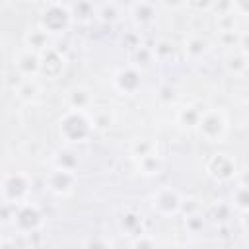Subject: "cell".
I'll list each match as a JSON object with an SVG mask.
<instances>
[{
  "instance_id": "6da1fadb",
  "label": "cell",
  "mask_w": 249,
  "mask_h": 249,
  "mask_svg": "<svg viewBox=\"0 0 249 249\" xmlns=\"http://www.w3.org/2000/svg\"><path fill=\"white\" fill-rule=\"evenodd\" d=\"M58 136L66 146H82L95 134L91 113L84 109L66 107L58 117Z\"/></svg>"
},
{
  "instance_id": "7a4b0ae2",
  "label": "cell",
  "mask_w": 249,
  "mask_h": 249,
  "mask_svg": "<svg viewBox=\"0 0 249 249\" xmlns=\"http://www.w3.org/2000/svg\"><path fill=\"white\" fill-rule=\"evenodd\" d=\"M45 224H47V216H45L43 208L37 202H33L31 198L16 204L14 210H12L10 226L14 228V231L18 235H33V233H39L45 228Z\"/></svg>"
},
{
  "instance_id": "3957f363",
  "label": "cell",
  "mask_w": 249,
  "mask_h": 249,
  "mask_svg": "<svg viewBox=\"0 0 249 249\" xmlns=\"http://www.w3.org/2000/svg\"><path fill=\"white\" fill-rule=\"evenodd\" d=\"M74 21H76V19H74V14H72L70 4H66V2H62V0H53V2H49V4L41 10L37 23H39L45 31H49V33L54 37V35L66 33V31L72 27Z\"/></svg>"
},
{
  "instance_id": "277c9868",
  "label": "cell",
  "mask_w": 249,
  "mask_h": 249,
  "mask_svg": "<svg viewBox=\"0 0 249 249\" xmlns=\"http://www.w3.org/2000/svg\"><path fill=\"white\" fill-rule=\"evenodd\" d=\"M198 136L208 142V144H220L226 140L228 136V130H230V121H228V115L224 109L220 107H208L204 109L196 128Z\"/></svg>"
},
{
  "instance_id": "5b68a950",
  "label": "cell",
  "mask_w": 249,
  "mask_h": 249,
  "mask_svg": "<svg viewBox=\"0 0 249 249\" xmlns=\"http://www.w3.org/2000/svg\"><path fill=\"white\" fill-rule=\"evenodd\" d=\"M31 189H33V179L25 171H8L2 177L0 183V200L4 204H19L23 200L31 198Z\"/></svg>"
},
{
  "instance_id": "8992f818",
  "label": "cell",
  "mask_w": 249,
  "mask_h": 249,
  "mask_svg": "<svg viewBox=\"0 0 249 249\" xmlns=\"http://www.w3.org/2000/svg\"><path fill=\"white\" fill-rule=\"evenodd\" d=\"M204 173L208 179H212L218 185H228L239 175L237 161L228 152H214L204 161Z\"/></svg>"
},
{
  "instance_id": "52a82bcc",
  "label": "cell",
  "mask_w": 249,
  "mask_h": 249,
  "mask_svg": "<svg viewBox=\"0 0 249 249\" xmlns=\"http://www.w3.org/2000/svg\"><path fill=\"white\" fill-rule=\"evenodd\" d=\"M183 200H185V196L175 187L161 185V187H158L152 193L150 206H152V210L158 216H161V218H173V216H179L181 214Z\"/></svg>"
},
{
  "instance_id": "ba28073f",
  "label": "cell",
  "mask_w": 249,
  "mask_h": 249,
  "mask_svg": "<svg viewBox=\"0 0 249 249\" xmlns=\"http://www.w3.org/2000/svg\"><path fill=\"white\" fill-rule=\"evenodd\" d=\"M113 89L123 97H132L142 89V70L134 64L119 66L111 76Z\"/></svg>"
},
{
  "instance_id": "9c48e42d",
  "label": "cell",
  "mask_w": 249,
  "mask_h": 249,
  "mask_svg": "<svg viewBox=\"0 0 249 249\" xmlns=\"http://www.w3.org/2000/svg\"><path fill=\"white\" fill-rule=\"evenodd\" d=\"M78 183V173L70 171V169H62V167H53L47 171L45 175V189L58 198H66L74 193Z\"/></svg>"
},
{
  "instance_id": "30bf717a",
  "label": "cell",
  "mask_w": 249,
  "mask_h": 249,
  "mask_svg": "<svg viewBox=\"0 0 249 249\" xmlns=\"http://www.w3.org/2000/svg\"><path fill=\"white\" fill-rule=\"evenodd\" d=\"M128 16L134 23L136 29L140 31H148L156 25L158 21V8H156V2L152 0H136L130 10H128Z\"/></svg>"
},
{
  "instance_id": "8fae6325",
  "label": "cell",
  "mask_w": 249,
  "mask_h": 249,
  "mask_svg": "<svg viewBox=\"0 0 249 249\" xmlns=\"http://www.w3.org/2000/svg\"><path fill=\"white\" fill-rule=\"evenodd\" d=\"M14 70L18 78H41V53L23 47L14 58Z\"/></svg>"
},
{
  "instance_id": "7c38bea8",
  "label": "cell",
  "mask_w": 249,
  "mask_h": 249,
  "mask_svg": "<svg viewBox=\"0 0 249 249\" xmlns=\"http://www.w3.org/2000/svg\"><path fill=\"white\" fill-rule=\"evenodd\" d=\"M66 68V56L56 49L51 47L45 53H41V78L56 80Z\"/></svg>"
},
{
  "instance_id": "4fadbf2b",
  "label": "cell",
  "mask_w": 249,
  "mask_h": 249,
  "mask_svg": "<svg viewBox=\"0 0 249 249\" xmlns=\"http://www.w3.org/2000/svg\"><path fill=\"white\" fill-rule=\"evenodd\" d=\"M117 224H119L121 233L126 235L128 239H132V237L140 235L142 231H146V230H144V218H142V214H140L138 210H134V208H124V210L121 212V216L117 218Z\"/></svg>"
},
{
  "instance_id": "5bb4252c",
  "label": "cell",
  "mask_w": 249,
  "mask_h": 249,
  "mask_svg": "<svg viewBox=\"0 0 249 249\" xmlns=\"http://www.w3.org/2000/svg\"><path fill=\"white\" fill-rule=\"evenodd\" d=\"M183 56L189 60V62H198L200 58H204L210 51V43L206 37L198 35V33H191L185 37L183 41Z\"/></svg>"
},
{
  "instance_id": "9a60e30c",
  "label": "cell",
  "mask_w": 249,
  "mask_h": 249,
  "mask_svg": "<svg viewBox=\"0 0 249 249\" xmlns=\"http://www.w3.org/2000/svg\"><path fill=\"white\" fill-rule=\"evenodd\" d=\"M23 45L25 49H31L35 53H45L47 49L53 47V35L49 31H45L39 23L35 27H29L23 35Z\"/></svg>"
},
{
  "instance_id": "2e32d148",
  "label": "cell",
  "mask_w": 249,
  "mask_h": 249,
  "mask_svg": "<svg viewBox=\"0 0 249 249\" xmlns=\"http://www.w3.org/2000/svg\"><path fill=\"white\" fill-rule=\"evenodd\" d=\"M134 165H136V171L140 175H144V177H158L163 171V167H165V160H163V156H160L158 150H154V152H150L146 156L136 158Z\"/></svg>"
},
{
  "instance_id": "e0dca14e",
  "label": "cell",
  "mask_w": 249,
  "mask_h": 249,
  "mask_svg": "<svg viewBox=\"0 0 249 249\" xmlns=\"http://www.w3.org/2000/svg\"><path fill=\"white\" fill-rule=\"evenodd\" d=\"M66 107L70 109H84L91 111L93 109V93L88 86H74L66 93Z\"/></svg>"
},
{
  "instance_id": "ac0fdd59",
  "label": "cell",
  "mask_w": 249,
  "mask_h": 249,
  "mask_svg": "<svg viewBox=\"0 0 249 249\" xmlns=\"http://www.w3.org/2000/svg\"><path fill=\"white\" fill-rule=\"evenodd\" d=\"M51 165H53V167L70 169V171H78V167H80V154L74 150V146L58 148V150L53 152V156H51Z\"/></svg>"
},
{
  "instance_id": "d6986e66",
  "label": "cell",
  "mask_w": 249,
  "mask_h": 249,
  "mask_svg": "<svg viewBox=\"0 0 249 249\" xmlns=\"http://www.w3.org/2000/svg\"><path fill=\"white\" fill-rule=\"evenodd\" d=\"M14 93L19 101L23 103H33L39 93H41V86H39V80L37 78H19L16 88H14Z\"/></svg>"
},
{
  "instance_id": "ffe728a7",
  "label": "cell",
  "mask_w": 249,
  "mask_h": 249,
  "mask_svg": "<svg viewBox=\"0 0 249 249\" xmlns=\"http://www.w3.org/2000/svg\"><path fill=\"white\" fill-rule=\"evenodd\" d=\"M204 113V107L202 105H196V103H189V105H183L181 109H177L175 113V121L177 124H181L183 128H196L200 117Z\"/></svg>"
},
{
  "instance_id": "44dd1931",
  "label": "cell",
  "mask_w": 249,
  "mask_h": 249,
  "mask_svg": "<svg viewBox=\"0 0 249 249\" xmlns=\"http://www.w3.org/2000/svg\"><path fill=\"white\" fill-rule=\"evenodd\" d=\"M130 64L138 66L142 72L148 70L152 64H156V56H154L152 45H144V43L134 45L132 51H130Z\"/></svg>"
},
{
  "instance_id": "7402d4cb",
  "label": "cell",
  "mask_w": 249,
  "mask_h": 249,
  "mask_svg": "<svg viewBox=\"0 0 249 249\" xmlns=\"http://www.w3.org/2000/svg\"><path fill=\"white\" fill-rule=\"evenodd\" d=\"M95 19L103 25H113L121 19V8L115 0H103L97 4L95 10Z\"/></svg>"
},
{
  "instance_id": "603a6c76",
  "label": "cell",
  "mask_w": 249,
  "mask_h": 249,
  "mask_svg": "<svg viewBox=\"0 0 249 249\" xmlns=\"http://www.w3.org/2000/svg\"><path fill=\"white\" fill-rule=\"evenodd\" d=\"M152 51H154V56H156V62L160 64H167L175 58V53H177V45L171 41V39H158L154 45H152Z\"/></svg>"
},
{
  "instance_id": "cb8c5ba5",
  "label": "cell",
  "mask_w": 249,
  "mask_h": 249,
  "mask_svg": "<svg viewBox=\"0 0 249 249\" xmlns=\"http://www.w3.org/2000/svg\"><path fill=\"white\" fill-rule=\"evenodd\" d=\"M89 113H91L95 132H107L115 124V111L111 107H95Z\"/></svg>"
},
{
  "instance_id": "d4e9b609",
  "label": "cell",
  "mask_w": 249,
  "mask_h": 249,
  "mask_svg": "<svg viewBox=\"0 0 249 249\" xmlns=\"http://www.w3.org/2000/svg\"><path fill=\"white\" fill-rule=\"evenodd\" d=\"M230 202L233 206V210L241 212H249V185L237 183L230 195Z\"/></svg>"
},
{
  "instance_id": "484cf974",
  "label": "cell",
  "mask_w": 249,
  "mask_h": 249,
  "mask_svg": "<svg viewBox=\"0 0 249 249\" xmlns=\"http://www.w3.org/2000/svg\"><path fill=\"white\" fill-rule=\"evenodd\" d=\"M247 64H249V54L243 53L241 49H233V51L228 54V58H226V68H228L231 74H237V76L243 74V70L247 68Z\"/></svg>"
},
{
  "instance_id": "4316f807",
  "label": "cell",
  "mask_w": 249,
  "mask_h": 249,
  "mask_svg": "<svg viewBox=\"0 0 249 249\" xmlns=\"http://www.w3.org/2000/svg\"><path fill=\"white\" fill-rule=\"evenodd\" d=\"M70 8H72V14H74V19H78V21H89V19H95L97 4H95L93 0H78V2L72 4Z\"/></svg>"
},
{
  "instance_id": "83f0119b",
  "label": "cell",
  "mask_w": 249,
  "mask_h": 249,
  "mask_svg": "<svg viewBox=\"0 0 249 249\" xmlns=\"http://www.w3.org/2000/svg\"><path fill=\"white\" fill-rule=\"evenodd\" d=\"M154 150H156V142L150 140V138H136L128 146V154H130L132 160H136L140 156H146V154H150Z\"/></svg>"
},
{
  "instance_id": "f1b7e54d",
  "label": "cell",
  "mask_w": 249,
  "mask_h": 249,
  "mask_svg": "<svg viewBox=\"0 0 249 249\" xmlns=\"http://www.w3.org/2000/svg\"><path fill=\"white\" fill-rule=\"evenodd\" d=\"M177 97H179V93H177L175 86H171V84H161L156 89V101L160 105H165V107L167 105H173L177 101Z\"/></svg>"
},
{
  "instance_id": "f546056e",
  "label": "cell",
  "mask_w": 249,
  "mask_h": 249,
  "mask_svg": "<svg viewBox=\"0 0 249 249\" xmlns=\"http://www.w3.org/2000/svg\"><path fill=\"white\" fill-rule=\"evenodd\" d=\"M183 218H185V230L189 233H200L204 230V226H206V218H204V214L200 210L193 212V214H187Z\"/></svg>"
},
{
  "instance_id": "4dcf8cb0",
  "label": "cell",
  "mask_w": 249,
  "mask_h": 249,
  "mask_svg": "<svg viewBox=\"0 0 249 249\" xmlns=\"http://www.w3.org/2000/svg\"><path fill=\"white\" fill-rule=\"evenodd\" d=\"M218 41L222 47H228V49H239V41H241V33L235 29H222L218 33Z\"/></svg>"
},
{
  "instance_id": "1f68e13d",
  "label": "cell",
  "mask_w": 249,
  "mask_h": 249,
  "mask_svg": "<svg viewBox=\"0 0 249 249\" xmlns=\"http://www.w3.org/2000/svg\"><path fill=\"white\" fill-rule=\"evenodd\" d=\"M128 245L134 247V249H150V247H156V245H158V239H156L152 233L142 231L140 235L132 237V239L128 241Z\"/></svg>"
},
{
  "instance_id": "d6a6232c",
  "label": "cell",
  "mask_w": 249,
  "mask_h": 249,
  "mask_svg": "<svg viewBox=\"0 0 249 249\" xmlns=\"http://www.w3.org/2000/svg\"><path fill=\"white\" fill-rule=\"evenodd\" d=\"M212 212H214V218L218 222H228L231 212H233V206H231V202H218L212 206Z\"/></svg>"
},
{
  "instance_id": "836d02e7",
  "label": "cell",
  "mask_w": 249,
  "mask_h": 249,
  "mask_svg": "<svg viewBox=\"0 0 249 249\" xmlns=\"http://www.w3.org/2000/svg\"><path fill=\"white\" fill-rule=\"evenodd\" d=\"M231 12L241 18H249V0H230Z\"/></svg>"
},
{
  "instance_id": "e575fe53",
  "label": "cell",
  "mask_w": 249,
  "mask_h": 249,
  "mask_svg": "<svg viewBox=\"0 0 249 249\" xmlns=\"http://www.w3.org/2000/svg\"><path fill=\"white\" fill-rule=\"evenodd\" d=\"M158 4L169 12H179L189 6V0H158Z\"/></svg>"
},
{
  "instance_id": "d590c367",
  "label": "cell",
  "mask_w": 249,
  "mask_h": 249,
  "mask_svg": "<svg viewBox=\"0 0 249 249\" xmlns=\"http://www.w3.org/2000/svg\"><path fill=\"white\" fill-rule=\"evenodd\" d=\"M222 29H235V14H224L218 18V31Z\"/></svg>"
},
{
  "instance_id": "8d00e7d4",
  "label": "cell",
  "mask_w": 249,
  "mask_h": 249,
  "mask_svg": "<svg viewBox=\"0 0 249 249\" xmlns=\"http://www.w3.org/2000/svg\"><path fill=\"white\" fill-rule=\"evenodd\" d=\"M86 247H111L113 243L109 239H89V241H84Z\"/></svg>"
},
{
  "instance_id": "74e56055",
  "label": "cell",
  "mask_w": 249,
  "mask_h": 249,
  "mask_svg": "<svg viewBox=\"0 0 249 249\" xmlns=\"http://www.w3.org/2000/svg\"><path fill=\"white\" fill-rule=\"evenodd\" d=\"M239 49L243 53L249 54V33H241V41H239Z\"/></svg>"
},
{
  "instance_id": "f35d334b",
  "label": "cell",
  "mask_w": 249,
  "mask_h": 249,
  "mask_svg": "<svg viewBox=\"0 0 249 249\" xmlns=\"http://www.w3.org/2000/svg\"><path fill=\"white\" fill-rule=\"evenodd\" d=\"M212 4V0H189V6H196V8H208Z\"/></svg>"
},
{
  "instance_id": "ab89813d",
  "label": "cell",
  "mask_w": 249,
  "mask_h": 249,
  "mask_svg": "<svg viewBox=\"0 0 249 249\" xmlns=\"http://www.w3.org/2000/svg\"><path fill=\"white\" fill-rule=\"evenodd\" d=\"M237 183L249 185V167H247V169H243V171H239V175H237Z\"/></svg>"
},
{
  "instance_id": "60d3db41",
  "label": "cell",
  "mask_w": 249,
  "mask_h": 249,
  "mask_svg": "<svg viewBox=\"0 0 249 249\" xmlns=\"http://www.w3.org/2000/svg\"><path fill=\"white\" fill-rule=\"evenodd\" d=\"M241 226L245 231H249V212H241Z\"/></svg>"
},
{
  "instance_id": "b9f144b4",
  "label": "cell",
  "mask_w": 249,
  "mask_h": 249,
  "mask_svg": "<svg viewBox=\"0 0 249 249\" xmlns=\"http://www.w3.org/2000/svg\"><path fill=\"white\" fill-rule=\"evenodd\" d=\"M241 76H245V78H249V64H247V68L243 70V74H241Z\"/></svg>"
},
{
  "instance_id": "7bdbcfd3",
  "label": "cell",
  "mask_w": 249,
  "mask_h": 249,
  "mask_svg": "<svg viewBox=\"0 0 249 249\" xmlns=\"http://www.w3.org/2000/svg\"><path fill=\"white\" fill-rule=\"evenodd\" d=\"M93 2H95V4H97V2H99V0H93ZM101 2H103V0H101Z\"/></svg>"
}]
</instances>
